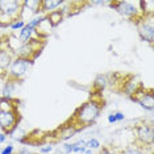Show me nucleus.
I'll return each mask as SVG.
<instances>
[{
	"label": "nucleus",
	"mask_w": 154,
	"mask_h": 154,
	"mask_svg": "<svg viewBox=\"0 0 154 154\" xmlns=\"http://www.w3.org/2000/svg\"><path fill=\"white\" fill-rule=\"evenodd\" d=\"M104 107H106V99L103 96V92L91 91L90 97L76 108L74 113L67 119V121L74 125L79 132H82L83 129L90 128L95 124Z\"/></svg>",
	"instance_id": "obj_1"
},
{
	"label": "nucleus",
	"mask_w": 154,
	"mask_h": 154,
	"mask_svg": "<svg viewBox=\"0 0 154 154\" xmlns=\"http://www.w3.org/2000/svg\"><path fill=\"white\" fill-rule=\"evenodd\" d=\"M24 0H0V28H8L23 19Z\"/></svg>",
	"instance_id": "obj_2"
},
{
	"label": "nucleus",
	"mask_w": 154,
	"mask_h": 154,
	"mask_svg": "<svg viewBox=\"0 0 154 154\" xmlns=\"http://www.w3.org/2000/svg\"><path fill=\"white\" fill-rule=\"evenodd\" d=\"M133 129V138L137 146L142 149H149L152 150L153 143H154V127L152 121L146 120H140L134 125H132Z\"/></svg>",
	"instance_id": "obj_3"
},
{
	"label": "nucleus",
	"mask_w": 154,
	"mask_h": 154,
	"mask_svg": "<svg viewBox=\"0 0 154 154\" xmlns=\"http://www.w3.org/2000/svg\"><path fill=\"white\" fill-rule=\"evenodd\" d=\"M46 40L40 37H32L28 42L21 44L17 50L15 51L16 57H21V58H26L30 59V61H36V59L40 57V54L42 53L44 48L46 46Z\"/></svg>",
	"instance_id": "obj_4"
},
{
	"label": "nucleus",
	"mask_w": 154,
	"mask_h": 154,
	"mask_svg": "<svg viewBox=\"0 0 154 154\" xmlns=\"http://www.w3.org/2000/svg\"><path fill=\"white\" fill-rule=\"evenodd\" d=\"M21 121L20 109H0V129L7 136H12Z\"/></svg>",
	"instance_id": "obj_5"
},
{
	"label": "nucleus",
	"mask_w": 154,
	"mask_h": 154,
	"mask_svg": "<svg viewBox=\"0 0 154 154\" xmlns=\"http://www.w3.org/2000/svg\"><path fill=\"white\" fill-rule=\"evenodd\" d=\"M16 54L8 45V34L0 36V79L5 80Z\"/></svg>",
	"instance_id": "obj_6"
},
{
	"label": "nucleus",
	"mask_w": 154,
	"mask_h": 154,
	"mask_svg": "<svg viewBox=\"0 0 154 154\" xmlns=\"http://www.w3.org/2000/svg\"><path fill=\"white\" fill-rule=\"evenodd\" d=\"M34 65L33 61L26 58H21V57H15L13 59L11 67L8 70V75H7V79L9 80H15V82L23 83L25 76L28 75L29 70L32 69V66Z\"/></svg>",
	"instance_id": "obj_7"
},
{
	"label": "nucleus",
	"mask_w": 154,
	"mask_h": 154,
	"mask_svg": "<svg viewBox=\"0 0 154 154\" xmlns=\"http://www.w3.org/2000/svg\"><path fill=\"white\" fill-rule=\"evenodd\" d=\"M111 8H113L119 15H121L122 17H127L131 23L136 24L140 20H142L143 17H149V16H143L141 12L138 11V8H136L133 4H131L129 2H111L108 3Z\"/></svg>",
	"instance_id": "obj_8"
},
{
	"label": "nucleus",
	"mask_w": 154,
	"mask_h": 154,
	"mask_svg": "<svg viewBox=\"0 0 154 154\" xmlns=\"http://www.w3.org/2000/svg\"><path fill=\"white\" fill-rule=\"evenodd\" d=\"M79 131L72 124L66 120L63 124H61L58 128L49 133V143H57V142H65L67 140L72 138Z\"/></svg>",
	"instance_id": "obj_9"
},
{
	"label": "nucleus",
	"mask_w": 154,
	"mask_h": 154,
	"mask_svg": "<svg viewBox=\"0 0 154 154\" xmlns=\"http://www.w3.org/2000/svg\"><path fill=\"white\" fill-rule=\"evenodd\" d=\"M129 99L132 101H134V103L140 104L145 111L154 109V91H153V88H148V87L141 85Z\"/></svg>",
	"instance_id": "obj_10"
},
{
	"label": "nucleus",
	"mask_w": 154,
	"mask_h": 154,
	"mask_svg": "<svg viewBox=\"0 0 154 154\" xmlns=\"http://www.w3.org/2000/svg\"><path fill=\"white\" fill-rule=\"evenodd\" d=\"M137 28V33L140 38L143 42H148L150 46H153L154 41V26H153V16L143 17L142 20H140L138 23L134 24Z\"/></svg>",
	"instance_id": "obj_11"
},
{
	"label": "nucleus",
	"mask_w": 154,
	"mask_h": 154,
	"mask_svg": "<svg viewBox=\"0 0 154 154\" xmlns=\"http://www.w3.org/2000/svg\"><path fill=\"white\" fill-rule=\"evenodd\" d=\"M66 4L69 5V8H63L65 17H71V16H75L78 13H80L85 7H88L90 2H69Z\"/></svg>",
	"instance_id": "obj_12"
},
{
	"label": "nucleus",
	"mask_w": 154,
	"mask_h": 154,
	"mask_svg": "<svg viewBox=\"0 0 154 154\" xmlns=\"http://www.w3.org/2000/svg\"><path fill=\"white\" fill-rule=\"evenodd\" d=\"M45 17H46V20L49 21V24H50L51 28H57L59 24L63 21L65 11H63V9H55V11H53V12L46 13Z\"/></svg>",
	"instance_id": "obj_13"
},
{
	"label": "nucleus",
	"mask_w": 154,
	"mask_h": 154,
	"mask_svg": "<svg viewBox=\"0 0 154 154\" xmlns=\"http://www.w3.org/2000/svg\"><path fill=\"white\" fill-rule=\"evenodd\" d=\"M62 4H65V2H62V0H41V13L46 15L49 12H53L55 9H58V7H61Z\"/></svg>",
	"instance_id": "obj_14"
},
{
	"label": "nucleus",
	"mask_w": 154,
	"mask_h": 154,
	"mask_svg": "<svg viewBox=\"0 0 154 154\" xmlns=\"http://www.w3.org/2000/svg\"><path fill=\"white\" fill-rule=\"evenodd\" d=\"M20 85H21V83L15 82V80L5 79L4 85H3V88H2V96L3 97H15L13 94L16 92V90L19 88Z\"/></svg>",
	"instance_id": "obj_15"
},
{
	"label": "nucleus",
	"mask_w": 154,
	"mask_h": 154,
	"mask_svg": "<svg viewBox=\"0 0 154 154\" xmlns=\"http://www.w3.org/2000/svg\"><path fill=\"white\" fill-rule=\"evenodd\" d=\"M108 87V74H97L92 82V91L103 92Z\"/></svg>",
	"instance_id": "obj_16"
},
{
	"label": "nucleus",
	"mask_w": 154,
	"mask_h": 154,
	"mask_svg": "<svg viewBox=\"0 0 154 154\" xmlns=\"http://www.w3.org/2000/svg\"><path fill=\"white\" fill-rule=\"evenodd\" d=\"M33 34H34V28H32V26L28 25V24H25V26L20 30L17 38H19V41L21 44H25V42H28V41L33 37Z\"/></svg>",
	"instance_id": "obj_17"
},
{
	"label": "nucleus",
	"mask_w": 154,
	"mask_h": 154,
	"mask_svg": "<svg viewBox=\"0 0 154 154\" xmlns=\"http://www.w3.org/2000/svg\"><path fill=\"white\" fill-rule=\"evenodd\" d=\"M121 154H146V150L137 146L136 143H131V145L125 146L124 149H120Z\"/></svg>",
	"instance_id": "obj_18"
},
{
	"label": "nucleus",
	"mask_w": 154,
	"mask_h": 154,
	"mask_svg": "<svg viewBox=\"0 0 154 154\" xmlns=\"http://www.w3.org/2000/svg\"><path fill=\"white\" fill-rule=\"evenodd\" d=\"M124 120H125V115L120 111L112 112V113H109L107 117V121L109 122V124H116V122H120V121H124Z\"/></svg>",
	"instance_id": "obj_19"
},
{
	"label": "nucleus",
	"mask_w": 154,
	"mask_h": 154,
	"mask_svg": "<svg viewBox=\"0 0 154 154\" xmlns=\"http://www.w3.org/2000/svg\"><path fill=\"white\" fill-rule=\"evenodd\" d=\"M97 154H120V149L115 148L112 145H106L99 149V153Z\"/></svg>",
	"instance_id": "obj_20"
},
{
	"label": "nucleus",
	"mask_w": 154,
	"mask_h": 154,
	"mask_svg": "<svg viewBox=\"0 0 154 154\" xmlns=\"http://www.w3.org/2000/svg\"><path fill=\"white\" fill-rule=\"evenodd\" d=\"M87 149H91V150H99L101 148V143L97 138L95 137H91L90 140H87V145H86Z\"/></svg>",
	"instance_id": "obj_21"
},
{
	"label": "nucleus",
	"mask_w": 154,
	"mask_h": 154,
	"mask_svg": "<svg viewBox=\"0 0 154 154\" xmlns=\"http://www.w3.org/2000/svg\"><path fill=\"white\" fill-rule=\"evenodd\" d=\"M54 150L53 143H45V145L40 146V154H50Z\"/></svg>",
	"instance_id": "obj_22"
},
{
	"label": "nucleus",
	"mask_w": 154,
	"mask_h": 154,
	"mask_svg": "<svg viewBox=\"0 0 154 154\" xmlns=\"http://www.w3.org/2000/svg\"><path fill=\"white\" fill-rule=\"evenodd\" d=\"M25 24H26V23L24 21V19H20V20H17V21L13 23V24H12V25L9 26V28H11L12 30H21L25 26Z\"/></svg>",
	"instance_id": "obj_23"
},
{
	"label": "nucleus",
	"mask_w": 154,
	"mask_h": 154,
	"mask_svg": "<svg viewBox=\"0 0 154 154\" xmlns=\"http://www.w3.org/2000/svg\"><path fill=\"white\" fill-rule=\"evenodd\" d=\"M62 149H63V152L62 153H66V154H72L75 149V142H71V143H63V146H62Z\"/></svg>",
	"instance_id": "obj_24"
},
{
	"label": "nucleus",
	"mask_w": 154,
	"mask_h": 154,
	"mask_svg": "<svg viewBox=\"0 0 154 154\" xmlns=\"http://www.w3.org/2000/svg\"><path fill=\"white\" fill-rule=\"evenodd\" d=\"M0 154H15V146L12 143H8V145L0 150Z\"/></svg>",
	"instance_id": "obj_25"
},
{
	"label": "nucleus",
	"mask_w": 154,
	"mask_h": 154,
	"mask_svg": "<svg viewBox=\"0 0 154 154\" xmlns=\"http://www.w3.org/2000/svg\"><path fill=\"white\" fill-rule=\"evenodd\" d=\"M15 154H36V153H33V152H30L29 149H20L17 153Z\"/></svg>",
	"instance_id": "obj_26"
},
{
	"label": "nucleus",
	"mask_w": 154,
	"mask_h": 154,
	"mask_svg": "<svg viewBox=\"0 0 154 154\" xmlns=\"http://www.w3.org/2000/svg\"><path fill=\"white\" fill-rule=\"evenodd\" d=\"M7 141V134H4L3 132H0V143H4Z\"/></svg>",
	"instance_id": "obj_27"
},
{
	"label": "nucleus",
	"mask_w": 154,
	"mask_h": 154,
	"mask_svg": "<svg viewBox=\"0 0 154 154\" xmlns=\"http://www.w3.org/2000/svg\"><path fill=\"white\" fill-rule=\"evenodd\" d=\"M85 154H94V150H91V149H86Z\"/></svg>",
	"instance_id": "obj_28"
},
{
	"label": "nucleus",
	"mask_w": 154,
	"mask_h": 154,
	"mask_svg": "<svg viewBox=\"0 0 154 154\" xmlns=\"http://www.w3.org/2000/svg\"><path fill=\"white\" fill-rule=\"evenodd\" d=\"M62 154H66V153H62Z\"/></svg>",
	"instance_id": "obj_29"
}]
</instances>
